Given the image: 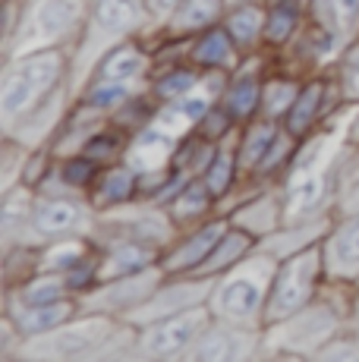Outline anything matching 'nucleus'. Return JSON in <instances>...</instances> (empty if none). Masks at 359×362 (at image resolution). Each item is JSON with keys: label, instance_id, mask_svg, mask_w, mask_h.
Segmentation results:
<instances>
[{"label": "nucleus", "instance_id": "obj_1", "mask_svg": "<svg viewBox=\"0 0 359 362\" xmlns=\"http://www.w3.org/2000/svg\"><path fill=\"white\" fill-rule=\"evenodd\" d=\"M70 57L66 47H51V51L19 54L10 57L4 66V82H0V117L10 132L19 120L45 107L54 95H60L70 79Z\"/></svg>", "mask_w": 359, "mask_h": 362}, {"label": "nucleus", "instance_id": "obj_2", "mask_svg": "<svg viewBox=\"0 0 359 362\" xmlns=\"http://www.w3.org/2000/svg\"><path fill=\"white\" fill-rule=\"evenodd\" d=\"M278 264H281L278 255H271L268 249L259 246L240 264H233L230 271L215 277V281H211V293H208L211 315L227 325L261 328Z\"/></svg>", "mask_w": 359, "mask_h": 362}, {"label": "nucleus", "instance_id": "obj_3", "mask_svg": "<svg viewBox=\"0 0 359 362\" xmlns=\"http://www.w3.org/2000/svg\"><path fill=\"white\" fill-rule=\"evenodd\" d=\"M88 23V0H23V13L13 35L6 38V60L19 54L70 47L79 41Z\"/></svg>", "mask_w": 359, "mask_h": 362}, {"label": "nucleus", "instance_id": "obj_4", "mask_svg": "<svg viewBox=\"0 0 359 362\" xmlns=\"http://www.w3.org/2000/svg\"><path fill=\"white\" fill-rule=\"evenodd\" d=\"M324 281H328V271H324L322 243L281 259L278 271H274V281H271V293H268L261 328H271V325L284 322V318L302 312L306 305H312L322 293Z\"/></svg>", "mask_w": 359, "mask_h": 362}, {"label": "nucleus", "instance_id": "obj_5", "mask_svg": "<svg viewBox=\"0 0 359 362\" xmlns=\"http://www.w3.org/2000/svg\"><path fill=\"white\" fill-rule=\"evenodd\" d=\"M82 196H76V192H38L35 205H32L29 230L38 236L41 246L51 240H66V236H95L98 211Z\"/></svg>", "mask_w": 359, "mask_h": 362}, {"label": "nucleus", "instance_id": "obj_6", "mask_svg": "<svg viewBox=\"0 0 359 362\" xmlns=\"http://www.w3.org/2000/svg\"><path fill=\"white\" fill-rule=\"evenodd\" d=\"M215 315H211L208 303L196 305V309L177 312L161 322H151L145 328H136V353L151 359H174V356H189V350L199 344L205 331L211 328Z\"/></svg>", "mask_w": 359, "mask_h": 362}, {"label": "nucleus", "instance_id": "obj_7", "mask_svg": "<svg viewBox=\"0 0 359 362\" xmlns=\"http://www.w3.org/2000/svg\"><path fill=\"white\" fill-rule=\"evenodd\" d=\"M164 281H167V274L161 271V264H158V268H148V271H139V274L101 281L98 287H92L86 296H79V305H82V312H98V315L126 318L129 312L139 309V305L155 293Z\"/></svg>", "mask_w": 359, "mask_h": 362}, {"label": "nucleus", "instance_id": "obj_8", "mask_svg": "<svg viewBox=\"0 0 359 362\" xmlns=\"http://www.w3.org/2000/svg\"><path fill=\"white\" fill-rule=\"evenodd\" d=\"M211 293V281H202V277H167L161 287L155 290L136 312H129L123 322H129L133 328H145L151 322H161L167 315H177V312L196 309V305L208 303Z\"/></svg>", "mask_w": 359, "mask_h": 362}, {"label": "nucleus", "instance_id": "obj_9", "mask_svg": "<svg viewBox=\"0 0 359 362\" xmlns=\"http://www.w3.org/2000/svg\"><path fill=\"white\" fill-rule=\"evenodd\" d=\"M230 227L227 214H215V218L202 221V224L189 227L183 236H177L167 249L161 252V271L167 277H189L196 268L208 259V252L218 246V240Z\"/></svg>", "mask_w": 359, "mask_h": 362}, {"label": "nucleus", "instance_id": "obj_10", "mask_svg": "<svg viewBox=\"0 0 359 362\" xmlns=\"http://www.w3.org/2000/svg\"><path fill=\"white\" fill-rule=\"evenodd\" d=\"M341 101H343V95H341V88H337V82H328L324 76L302 79L300 95H296L293 107H290L287 117H284V129L302 142V139L312 136V132L328 120L331 110H334Z\"/></svg>", "mask_w": 359, "mask_h": 362}, {"label": "nucleus", "instance_id": "obj_11", "mask_svg": "<svg viewBox=\"0 0 359 362\" xmlns=\"http://www.w3.org/2000/svg\"><path fill=\"white\" fill-rule=\"evenodd\" d=\"M328 281L359 284V214H334L328 236L322 240Z\"/></svg>", "mask_w": 359, "mask_h": 362}, {"label": "nucleus", "instance_id": "obj_12", "mask_svg": "<svg viewBox=\"0 0 359 362\" xmlns=\"http://www.w3.org/2000/svg\"><path fill=\"white\" fill-rule=\"evenodd\" d=\"M76 315H82L79 296H66L51 305H19V303L4 299V318L13 325L19 340L45 337V334H51V331L64 328L66 322H73Z\"/></svg>", "mask_w": 359, "mask_h": 362}, {"label": "nucleus", "instance_id": "obj_13", "mask_svg": "<svg viewBox=\"0 0 359 362\" xmlns=\"http://www.w3.org/2000/svg\"><path fill=\"white\" fill-rule=\"evenodd\" d=\"M155 69V57L145 47V41H139V35L133 38L117 41L110 51L101 54V60L95 64L92 79H114V82H129V86H139L151 76Z\"/></svg>", "mask_w": 359, "mask_h": 362}, {"label": "nucleus", "instance_id": "obj_14", "mask_svg": "<svg viewBox=\"0 0 359 362\" xmlns=\"http://www.w3.org/2000/svg\"><path fill=\"white\" fill-rule=\"evenodd\" d=\"M261 328H243V325H227V322H211V328L199 337V344L189 350L186 359H240L252 356L255 344L261 337Z\"/></svg>", "mask_w": 359, "mask_h": 362}, {"label": "nucleus", "instance_id": "obj_15", "mask_svg": "<svg viewBox=\"0 0 359 362\" xmlns=\"http://www.w3.org/2000/svg\"><path fill=\"white\" fill-rule=\"evenodd\" d=\"M86 199L92 202V208L98 214L136 205L139 202V170L129 161H117L105 167L98 173V180H95V186L86 192Z\"/></svg>", "mask_w": 359, "mask_h": 362}, {"label": "nucleus", "instance_id": "obj_16", "mask_svg": "<svg viewBox=\"0 0 359 362\" xmlns=\"http://www.w3.org/2000/svg\"><path fill=\"white\" fill-rule=\"evenodd\" d=\"M161 264V249L142 240H117L101 246L98 255V284L114 281V277L139 274V271L158 268Z\"/></svg>", "mask_w": 359, "mask_h": 362}, {"label": "nucleus", "instance_id": "obj_17", "mask_svg": "<svg viewBox=\"0 0 359 362\" xmlns=\"http://www.w3.org/2000/svg\"><path fill=\"white\" fill-rule=\"evenodd\" d=\"M261 95H265V79H261L259 69L237 66L230 73V82H227V88L220 92L218 101L230 110L240 127H246L249 120L261 117Z\"/></svg>", "mask_w": 359, "mask_h": 362}, {"label": "nucleus", "instance_id": "obj_18", "mask_svg": "<svg viewBox=\"0 0 359 362\" xmlns=\"http://www.w3.org/2000/svg\"><path fill=\"white\" fill-rule=\"evenodd\" d=\"M189 60L199 69H227V73H233L240 66V60H243V54H240L237 41L230 38V32L224 29V23H218L211 29L192 35Z\"/></svg>", "mask_w": 359, "mask_h": 362}, {"label": "nucleus", "instance_id": "obj_19", "mask_svg": "<svg viewBox=\"0 0 359 362\" xmlns=\"http://www.w3.org/2000/svg\"><path fill=\"white\" fill-rule=\"evenodd\" d=\"M255 249H259V240H255L252 233H246L243 227L230 224L224 230V236L218 240V246L208 252V259H205L202 264L196 268V274L189 277H202V281H215V277H220L224 271H230L233 264H240L246 259V255H252Z\"/></svg>", "mask_w": 359, "mask_h": 362}, {"label": "nucleus", "instance_id": "obj_20", "mask_svg": "<svg viewBox=\"0 0 359 362\" xmlns=\"http://www.w3.org/2000/svg\"><path fill=\"white\" fill-rule=\"evenodd\" d=\"M265 16L268 4L265 0H249V4H233L224 13V29L237 41L240 54H252L265 45Z\"/></svg>", "mask_w": 359, "mask_h": 362}, {"label": "nucleus", "instance_id": "obj_21", "mask_svg": "<svg viewBox=\"0 0 359 362\" xmlns=\"http://www.w3.org/2000/svg\"><path fill=\"white\" fill-rule=\"evenodd\" d=\"M284 132V123L271 120V117H255L246 127H240V142H237V161L240 170L255 177L259 164L265 161V155L271 151V145L278 142V136Z\"/></svg>", "mask_w": 359, "mask_h": 362}, {"label": "nucleus", "instance_id": "obj_22", "mask_svg": "<svg viewBox=\"0 0 359 362\" xmlns=\"http://www.w3.org/2000/svg\"><path fill=\"white\" fill-rule=\"evenodd\" d=\"M202 76H205V69H199L192 60H177V64H167V66H155L148 76V92L161 104H174L196 92L202 86Z\"/></svg>", "mask_w": 359, "mask_h": 362}, {"label": "nucleus", "instance_id": "obj_23", "mask_svg": "<svg viewBox=\"0 0 359 362\" xmlns=\"http://www.w3.org/2000/svg\"><path fill=\"white\" fill-rule=\"evenodd\" d=\"M224 13H227V0H183L174 16L167 19V25L158 32L170 35V38H192V35L224 23Z\"/></svg>", "mask_w": 359, "mask_h": 362}, {"label": "nucleus", "instance_id": "obj_24", "mask_svg": "<svg viewBox=\"0 0 359 362\" xmlns=\"http://www.w3.org/2000/svg\"><path fill=\"white\" fill-rule=\"evenodd\" d=\"M309 19V6L302 4H290V0H274L268 4V16H265V47L284 51L290 41L300 35V29Z\"/></svg>", "mask_w": 359, "mask_h": 362}, {"label": "nucleus", "instance_id": "obj_25", "mask_svg": "<svg viewBox=\"0 0 359 362\" xmlns=\"http://www.w3.org/2000/svg\"><path fill=\"white\" fill-rule=\"evenodd\" d=\"M215 208H218V199L211 196V189L205 186V180L192 177L189 186L180 192V199L167 208V211H170V218H174V224L180 227V230H189V227L215 218Z\"/></svg>", "mask_w": 359, "mask_h": 362}, {"label": "nucleus", "instance_id": "obj_26", "mask_svg": "<svg viewBox=\"0 0 359 362\" xmlns=\"http://www.w3.org/2000/svg\"><path fill=\"white\" fill-rule=\"evenodd\" d=\"M309 19L331 29L343 45L359 38V0H312Z\"/></svg>", "mask_w": 359, "mask_h": 362}, {"label": "nucleus", "instance_id": "obj_27", "mask_svg": "<svg viewBox=\"0 0 359 362\" xmlns=\"http://www.w3.org/2000/svg\"><path fill=\"white\" fill-rule=\"evenodd\" d=\"M73 296L70 287H66V277L60 271H38L35 277H29L25 284H19L16 290H10L6 299L19 305H51L60 303V299Z\"/></svg>", "mask_w": 359, "mask_h": 362}, {"label": "nucleus", "instance_id": "obj_28", "mask_svg": "<svg viewBox=\"0 0 359 362\" xmlns=\"http://www.w3.org/2000/svg\"><path fill=\"white\" fill-rule=\"evenodd\" d=\"M129 132H123L117 123L105 120L101 127H95L92 132L86 136V142L79 145V151L86 158H92V161H98L101 167H110L117 161H123V155H126V145H129Z\"/></svg>", "mask_w": 359, "mask_h": 362}, {"label": "nucleus", "instance_id": "obj_29", "mask_svg": "<svg viewBox=\"0 0 359 362\" xmlns=\"http://www.w3.org/2000/svg\"><path fill=\"white\" fill-rule=\"evenodd\" d=\"M101 170H105V167H101L98 161H92V158H86L82 151L60 155L57 164H54V177H57V183L70 192H88L95 186V180H98Z\"/></svg>", "mask_w": 359, "mask_h": 362}, {"label": "nucleus", "instance_id": "obj_30", "mask_svg": "<svg viewBox=\"0 0 359 362\" xmlns=\"http://www.w3.org/2000/svg\"><path fill=\"white\" fill-rule=\"evenodd\" d=\"M164 104L145 88V92H136L123 107H117L107 120L117 123V127H120L123 132H129V136H136V132H142L145 127H151V123L158 120V110Z\"/></svg>", "mask_w": 359, "mask_h": 362}, {"label": "nucleus", "instance_id": "obj_31", "mask_svg": "<svg viewBox=\"0 0 359 362\" xmlns=\"http://www.w3.org/2000/svg\"><path fill=\"white\" fill-rule=\"evenodd\" d=\"M300 88H302V79H300V76H293V73H281V76H271V79H265V95H261V117H271V120L284 123L287 110L293 107Z\"/></svg>", "mask_w": 359, "mask_h": 362}, {"label": "nucleus", "instance_id": "obj_32", "mask_svg": "<svg viewBox=\"0 0 359 362\" xmlns=\"http://www.w3.org/2000/svg\"><path fill=\"white\" fill-rule=\"evenodd\" d=\"M240 161H237V148H227V145H220L218 155L211 158L208 170L202 173L205 186L211 189V196L218 199V205L230 196L233 189H237V180H240Z\"/></svg>", "mask_w": 359, "mask_h": 362}, {"label": "nucleus", "instance_id": "obj_33", "mask_svg": "<svg viewBox=\"0 0 359 362\" xmlns=\"http://www.w3.org/2000/svg\"><path fill=\"white\" fill-rule=\"evenodd\" d=\"M136 95V88L129 82H114V79H92L86 86V92L79 95V101L92 110H101V114H114L117 107H123L129 98Z\"/></svg>", "mask_w": 359, "mask_h": 362}, {"label": "nucleus", "instance_id": "obj_34", "mask_svg": "<svg viewBox=\"0 0 359 362\" xmlns=\"http://www.w3.org/2000/svg\"><path fill=\"white\" fill-rule=\"evenodd\" d=\"M337 88H341L343 101L359 104V38L350 41L343 47V54L337 57Z\"/></svg>", "mask_w": 359, "mask_h": 362}, {"label": "nucleus", "instance_id": "obj_35", "mask_svg": "<svg viewBox=\"0 0 359 362\" xmlns=\"http://www.w3.org/2000/svg\"><path fill=\"white\" fill-rule=\"evenodd\" d=\"M237 127H240V123L233 120L230 110H227L220 101H215L208 114H205L202 120L196 123V132L202 139H208V142H215V145H227V139H230V132L237 129Z\"/></svg>", "mask_w": 359, "mask_h": 362}, {"label": "nucleus", "instance_id": "obj_36", "mask_svg": "<svg viewBox=\"0 0 359 362\" xmlns=\"http://www.w3.org/2000/svg\"><path fill=\"white\" fill-rule=\"evenodd\" d=\"M183 0H145V13H148V25L151 29H164L167 19L177 13V6Z\"/></svg>", "mask_w": 359, "mask_h": 362}, {"label": "nucleus", "instance_id": "obj_37", "mask_svg": "<svg viewBox=\"0 0 359 362\" xmlns=\"http://www.w3.org/2000/svg\"><path fill=\"white\" fill-rule=\"evenodd\" d=\"M334 214H359V180H356L353 186H350L347 192H343L341 199H337Z\"/></svg>", "mask_w": 359, "mask_h": 362}, {"label": "nucleus", "instance_id": "obj_38", "mask_svg": "<svg viewBox=\"0 0 359 362\" xmlns=\"http://www.w3.org/2000/svg\"><path fill=\"white\" fill-rule=\"evenodd\" d=\"M347 142H353V145H359V114H356L353 127H350V132H347Z\"/></svg>", "mask_w": 359, "mask_h": 362}, {"label": "nucleus", "instance_id": "obj_39", "mask_svg": "<svg viewBox=\"0 0 359 362\" xmlns=\"http://www.w3.org/2000/svg\"><path fill=\"white\" fill-rule=\"evenodd\" d=\"M265 4H274V0H265ZM290 4H302V6H309L312 0H290Z\"/></svg>", "mask_w": 359, "mask_h": 362}, {"label": "nucleus", "instance_id": "obj_40", "mask_svg": "<svg viewBox=\"0 0 359 362\" xmlns=\"http://www.w3.org/2000/svg\"><path fill=\"white\" fill-rule=\"evenodd\" d=\"M233 4H249V0H227V6H233Z\"/></svg>", "mask_w": 359, "mask_h": 362}]
</instances>
